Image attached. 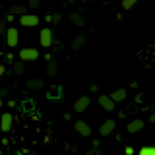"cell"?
<instances>
[{"label":"cell","instance_id":"cell-9","mask_svg":"<svg viewBox=\"0 0 155 155\" xmlns=\"http://www.w3.org/2000/svg\"><path fill=\"white\" fill-rule=\"evenodd\" d=\"M76 130H78V134L84 136V138L91 136V128H89V124L84 122V120H78V122H76Z\"/></svg>","mask_w":155,"mask_h":155},{"label":"cell","instance_id":"cell-26","mask_svg":"<svg viewBox=\"0 0 155 155\" xmlns=\"http://www.w3.org/2000/svg\"><path fill=\"white\" fill-rule=\"evenodd\" d=\"M101 2H107V0H101Z\"/></svg>","mask_w":155,"mask_h":155},{"label":"cell","instance_id":"cell-24","mask_svg":"<svg viewBox=\"0 0 155 155\" xmlns=\"http://www.w3.org/2000/svg\"><path fill=\"white\" fill-rule=\"evenodd\" d=\"M0 155H2V147H0Z\"/></svg>","mask_w":155,"mask_h":155},{"label":"cell","instance_id":"cell-25","mask_svg":"<svg viewBox=\"0 0 155 155\" xmlns=\"http://www.w3.org/2000/svg\"><path fill=\"white\" fill-rule=\"evenodd\" d=\"M0 107H2V99H0Z\"/></svg>","mask_w":155,"mask_h":155},{"label":"cell","instance_id":"cell-18","mask_svg":"<svg viewBox=\"0 0 155 155\" xmlns=\"http://www.w3.org/2000/svg\"><path fill=\"white\" fill-rule=\"evenodd\" d=\"M140 155H155V145H143V147H140Z\"/></svg>","mask_w":155,"mask_h":155},{"label":"cell","instance_id":"cell-28","mask_svg":"<svg viewBox=\"0 0 155 155\" xmlns=\"http://www.w3.org/2000/svg\"><path fill=\"white\" fill-rule=\"evenodd\" d=\"M0 136H2V132H0Z\"/></svg>","mask_w":155,"mask_h":155},{"label":"cell","instance_id":"cell-19","mask_svg":"<svg viewBox=\"0 0 155 155\" xmlns=\"http://www.w3.org/2000/svg\"><path fill=\"white\" fill-rule=\"evenodd\" d=\"M136 4H138V0H122V8L124 10H132Z\"/></svg>","mask_w":155,"mask_h":155},{"label":"cell","instance_id":"cell-13","mask_svg":"<svg viewBox=\"0 0 155 155\" xmlns=\"http://www.w3.org/2000/svg\"><path fill=\"white\" fill-rule=\"evenodd\" d=\"M58 74V64L54 60H48V64H47V76L48 78H54Z\"/></svg>","mask_w":155,"mask_h":155},{"label":"cell","instance_id":"cell-2","mask_svg":"<svg viewBox=\"0 0 155 155\" xmlns=\"http://www.w3.org/2000/svg\"><path fill=\"white\" fill-rule=\"evenodd\" d=\"M39 39H41V47L43 48H51L52 43H54V37H52V31L48 27L41 29V33H39Z\"/></svg>","mask_w":155,"mask_h":155},{"label":"cell","instance_id":"cell-16","mask_svg":"<svg viewBox=\"0 0 155 155\" xmlns=\"http://www.w3.org/2000/svg\"><path fill=\"white\" fill-rule=\"evenodd\" d=\"M84 43H85V37H84V35H78L74 41H72V48H74V51H78V48L84 47Z\"/></svg>","mask_w":155,"mask_h":155},{"label":"cell","instance_id":"cell-10","mask_svg":"<svg viewBox=\"0 0 155 155\" xmlns=\"http://www.w3.org/2000/svg\"><path fill=\"white\" fill-rule=\"evenodd\" d=\"M143 128V122L140 118H136V120H132V122H130L128 126H126V130H128L130 134H136V132H140V130Z\"/></svg>","mask_w":155,"mask_h":155},{"label":"cell","instance_id":"cell-11","mask_svg":"<svg viewBox=\"0 0 155 155\" xmlns=\"http://www.w3.org/2000/svg\"><path fill=\"white\" fill-rule=\"evenodd\" d=\"M109 97L113 99V103L116 105V103H120V101H124V99H126V89H116V91H113V93H110Z\"/></svg>","mask_w":155,"mask_h":155},{"label":"cell","instance_id":"cell-7","mask_svg":"<svg viewBox=\"0 0 155 155\" xmlns=\"http://www.w3.org/2000/svg\"><path fill=\"white\" fill-rule=\"evenodd\" d=\"M116 128V122L113 118H109V120H105L103 124H101V128H99V134L101 136H109V134H113V130Z\"/></svg>","mask_w":155,"mask_h":155},{"label":"cell","instance_id":"cell-6","mask_svg":"<svg viewBox=\"0 0 155 155\" xmlns=\"http://www.w3.org/2000/svg\"><path fill=\"white\" fill-rule=\"evenodd\" d=\"M89 103H91L89 97H87V95H81L80 99H78L76 103H74V110H76V113H84L87 107H89Z\"/></svg>","mask_w":155,"mask_h":155},{"label":"cell","instance_id":"cell-14","mask_svg":"<svg viewBox=\"0 0 155 155\" xmlns=\"http://www.w3.org/2000/svg\"><path fill=\"white\" fill-rule=\"evenodd\" d=\"M25 87H27V89H33V91H35V89H41V87H43V81L37 80V78H33V80L25 81Z\"/></svg>","mask_w":155,"mask_h":155},{"label":"cell","instance_id":"cell-22","mask_svg":"<svg viewBox=\"0 0 155 155\" xmlns=\"http://www.w3.org/2000/svg\"><path fill=\"white\" fill-rule=\"evenodd\" d=\"M51 21L58 23V21H60V14H54V16H51Z\"/></svg>","mask_w":155,"mask_h":155},{"label":"cell","instance_id":"cell-1","mask_svg":"<svg viewBox=\"0 0 155 155\" xmlns=\"http://www.w3.org/2000/svg\"><path fill=\"white\" fill-rule=\"evenodd\" d=\"M39 58V51L33 47H27V48H21L19 51V60L21 62H33Z\"/></svg>","mask_w":155,"mask_h":155},{"label":"cell","instance_id":"cell-3","mask_svg":"<svg viewBox=\"0 0 155 155\" xmlns=\"http://www.w3.org/2000/svg\"><path fill=\"white\" fill-rule=\"evenodd\" d=\"M39 16L35 14H23V16H19V23H21L23 27H37L39 25Z\"/></svg>","mask_w":155,"mask_h":155},{"label":"cell","instance_id":"cell-15","mask_svg":"<svg viewBox=\"0 0 155 155\" xmlns=\"http://www.w3.org/2000/svg\"><path fill=\"white\" fill-rule=\"evenodd\" d=\"M70 19H72V23H74V25H78V27H81V25L85 23L84 16H80V14H76V12H72V14H70Z\"/></svg>","mask_w":155,"mask_h":155},{"label":"cell","instance_id":"cell-12","mask_svg":"<svg viewBox=\"0 0 155 155\" xmlns=\"http://www.w3.org/2000/svg\"><path fill=\"white\" fill-rule=\"evenodd\" d=\"M8 14H10V16H23V14H27V8L19 6V4H14V6H10Z\"/></svg>","mask_w":155,"mask_h":155},{"label":"cell","instance_id":"cell-17","mask_svg":"<svg viewBox=\"0 0 155 155\" xmlns=\"http://www.w3.org/2000/svg\"><path fill=\"white\" fill-rule=\"evenodd\" d=\"M23 72H25V64H23L21 60H18L16 64H14V74H16V76H21Z\"/></svg>","mask_w":155,"mask_h":155},{"label":"cell","instance_id":"cell-21","mask_svg":"<svg viewBox=\"0 0 155 155\" xmlns=\"http://www.w3.org/2000/svg\"><path fill=\"white\" fill-rule=\"evenodd\" d=\"M6 29H8V27H6V23L2 21V23H0V37H4V35H6Z\"/></svg>","mask_w":155,"mask_h":155},{"label":"cell","instance_id":"cell-4","mask_svg":"<svg viewBox=\"0 0 155 155\" xmlns=\"http://www.w3.org/2000/svg\"><path fill=\"white\" fill-rule=\"evenodd\" d=\"M6 45L10 47V48H14V47H18V41H19V33H18V29L16 27H10V29H6Z\"/></svg>","mask_w":155,"mask_h":155},{"label":"cell","instance_id":"cell-23","mask_svg":"<svg viewBox=\"0 0 155 155\" xmlns=\"http://www.w3.org/2000/svg\"><path fill=\"white\" fill-rule=\"evenodd\" d=\"M4 74H6V66L0 64V80H2V76H4Z\"/></svg>","mask_w":155,"mask_h":155},{"label":"cell","instance_id":"cell-5","mask_svg":"<svg viewBox=\"0 0 155 155\" xmlns=\"http://www.w3.org/2000/svg\"><path fill=\"white\" fill-rule=\"evenodd\" d=\"M12 124H14L12 114L2 113V116H0V132H10V130H12Z\"/></svg>","mask_w":155,"mask_h":155},{"label":"cell","instance_id":"cell-8","mask_svg":"<svg viewBox=\"0 0 155 155\" xmlns=\"http://www.w3.org/2000/svg\"><path fill=\"white\" fill-rule=\"evenodd\" d=\"M99 105L103 107L107 113H113V110H114V103H113V99H110L109 95H101L99 97Z\"/></svg>","mask_w":155,"mask_h":155},{"label":"cell","instance_id":"cell-20","mask_svg":"<svg viewBox=\"0 0 155 155\" xmlns=\"http://www.w3.org/2000/svg\"><path fill=\"white\" fill-rule=\"evenodd\" d=\"M39 6H41V0H27V8H31V10H37Z\"/></svg>","mask_w":155,"mask_h":155},{"label":"cell","instance_id":"cell-27","mask_svg":"<svg viewBox=\"0 0 155 155\" xmlns=\"http://www.w3.org/2000/svg\"><path fill=\"white\" fill-rule=\"evenodd\" d=\"M84 2H89V0H84Z\"/></svg>","mask_w":155,"mask_h":155}]
</instances>
